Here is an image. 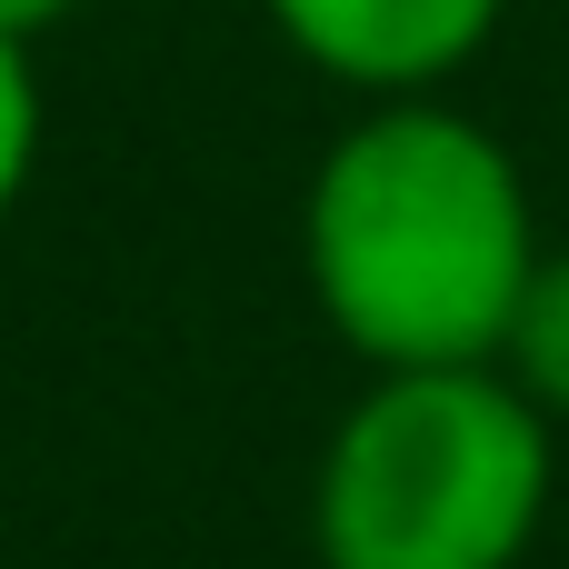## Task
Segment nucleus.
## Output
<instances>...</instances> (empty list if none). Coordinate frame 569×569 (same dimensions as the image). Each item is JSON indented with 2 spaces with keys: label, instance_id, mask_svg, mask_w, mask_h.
<instances>
[{
  "label": "nucleus",
  "instance_id": "obj_6",
  "mask_svg": "<svg viewBox=\"0 0 569 569\" xmlns=\"http://www.w3.org/2000/svg\"><path fill=\"white\" fill-rule=\"evenodd\" d=\"M70 0H0V40H30V30H50Z\"/></svg>",
  "mask_w": 569,
  "mask_h": 569
},
{
  "label": "nucleus",
  "instance_id": "obj_4",
  "mask_svg": "<svg viewBox=\"0 0 569 569\" xmlns=\"http://www.w3.org/2000/svg\"><path fill=\"white\" fill-rule=\"evenodd\" d=\"M510 390L540 410V420H569V260H540L530 270V290H520V310H510Z\"/></svg>",
  "mask_w": 569,
  "mask_h": 569
},
{
  "label": "nucleus",
  "instance_id": "obj_1",
  "mask_svg": "<svg viewBox=\"0 0 569 569\" xmlns=\"http://www.w3.org/2000/svg\"><path fill=\"white\" fill-rule=\"evenodd\" d=\"M530 200L490 130L450 110L360 120L310 190V280L340 340L380 370H470L530 290Z\"/></svg>",
  "mask_w": 569,
  "mask_h": 569
},
{
  "label": "nucleus",
  "instance_id": "obj_3",
  "mask_svg": "<svg viewBox=\"0 0 569 569\" xmlns=\"http://www.w3.org/2000/svg\"><path fill=\"white\" fill-rule=\"evenodd\" d=\"M280 30L340 70V80H370V90H410V80H440L450 60H470L500 20V0H270Z\"/></svg>",
  "mask_w": 569,
  "mask_h": 569
},
{
  "label": "nucleus",
  "instance_id": "obj_5",
  "mask_svg": "<svg viewBox=\"0 0 569 569\" xmlns=\"http://www.w3.org/2000/svg\"><path fill=\"white\" fill-rule=\"evenodd\" d=\"M30 150H40V90H30V60H20V40H0V210L20 200V180H30Z\"/></svg>",
  "mask_w": 569,
  "mask_h": 569
},
{
  "label": "nucleus",
  "instance_id": "obj_2",
  "mask_svg": "<svg viewBox=\"0 0 569 569\" xmlns=\"http://www.w3.org/2000/svg\"><path fill=\"white\" fill-rule=\"evenodd\" d=\"M550 500V420L470 370H390L320 460L330 569H510Z\"/></svg>",
  "mask_w": 569,
  "mask_h": 569
}]
</instances>
